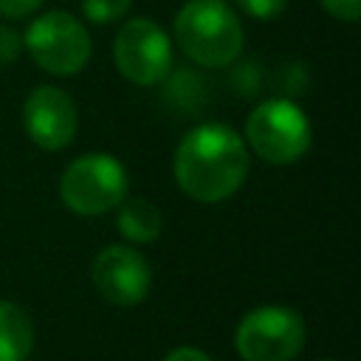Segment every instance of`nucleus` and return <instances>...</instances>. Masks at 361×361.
<instances>
[{"label": "nucleus", "instance_id": "f257e3e1", "mask_svg": "<svg viewBox=\"0 0 361 361\" xmlns=\"http://www.w3.org/2000/svg\"><path fill=\"white\" fill-rule=\"evenodd\" d=\"M172 175L186 197L197 203H220L245 183L248 147L228 124L203 121L178 141Z\"/></svg>", "mask_w": 361, "mask_h": 361}, {"label": "nucleus", "instance_id": "f03ea898", "mask_svg": "<svg viewBox=\"0 0 361 361\" xmlns=\"http://www.w3.org/2000/svg\"><path fill=\"white\" fill-rule=\"evenodd\" d=\"M175 42L200 68H228L240 59L245 31L226 0H186L175 11Z\"/></svg>", "mask_w": 361, "mask_h": 361}, {"label": "nucleus", "instance_id": "7ed1b4c3", "mask_svg": "<svg viewBox=\"0 0 361 361\" xmlns=\"http://www.w3.org/2000/svg\"><path fill=\"white\" fill-rule=\"evenodd\" d=\"M243 141L265 164L288 166L307 155L313 144V127L305 110L293 99L274 96L259 102L248 113Z\"/></svg>", "mask_w": 361, "mask_h": 361}, {"label": "nucleus", "instance_id": "20e7f679", "mask_svg": "<svg viewBox=\"0 0 361 361\" xmlns=\"http://www.w3.org/2000/svg\"><path fill=\"white\" fill-rule=\"evenodd\" d=\"M130 189L124 164L107 152H85L73 158L59 178L62 203L82 217H99L113 212Z\"/></svg>", "mask_w": 361, "mask_h": 361}, {"label": "nucleus", "instance_id": "39448f33", "mask_svg": "<svg viewBox=\"0 0 361 361\" xmlns=\"http://www.w3.org/2000/svg\"><path fill=\"white\" fill-rule=\"evenodd\" d=\"M23 48L28 56L54 76H76L93 54L87 25L68 11H45L34 17L23 34Z\"/></svg>", "mask_w": 361, "mask_h": 361}, {"label": "nucleus", "instance_id": "423d86ee", "mask_svg": "<svg viewBox=\"0 0 361 361\" xmlns=\"http://www.w3.org/2000/svg\"><path fill=\"white\" fill-rule=\"evenodd\" d=\"M234 347L243 361H290L305 347V322L285 305L254 307L240 319Z\"/></svg>", "mask_w": 361, "mask_h": 361}, {"label": "nucleus", "instance_id": "0eeeda50", "mask_svg": "<svg viewBox=\"0 0 361 361\" xmlns=\"http://www.w3.org/2000/svg\"><path fill=\"white\" fill-rule=\"evenodd\" d=\"M113 62L127 82L138 87H155L172 73V39L155 20L133 17L118 28L113 39Z\"/></svg>", "mask_w": 361, "mask_h": 361}, {"label": "nucleus", "instance_id": "6e6552de", "mask_svg": "<svg viewBox=\"0 0 361 361\" xmlns=\"http://www.w3.org/2000/svg\"><path fill=\"white\" fill-rule=\"evenodd\" d=\"M90 279L110 305L133 307L147 299L152 285V271L141 251H135L133 245L116 243L96 254Z\"/></svg>", "mask_w": 361, "mask_h": 361}, {"label": "nucleus", "instance_id": "1a4fd4ad", "mask_svg": "<svg viewBox=\"0 0 361 361\" xmlns=\"http://www.w3.org/2000/svg\"><path fill=\"white\" fill-rule=\"evenodd\" d=\"M23 127L39 149L59 152L76 135V104L68 90L56 85H37L23 102Z\"/></svg>", "mask_w": 361, "mask_h": 361}, {"label": "nucleus", "instance_id": "9d476101", "mask_svg": "<svg viewBox=\"0 0 361 361\" xmlns=\"http://www.w3.org/2000/svg\"><path fill=\"white\" fill-rule=\"evenodd\" d=\"M116 226L130 243H152L164 228L161 209L147 197H124L116 206Z\"/></svg>", "mask_w": 361, "mask_h": 361}, {"label": "nucleus", "instance_id": "9b49d317", "mask_svg": "<svg viewBox=\"0 0 361 361\" xmlns=\"http://www.w3.org/2000/svg\"><path fill=\"white\" fill-rule=\"evenodd\" d=\"M34 347V324L28 313L0 299V361H25Z\"/></svg>", "mask_w": 361, "mask_h": 361}, {"label": "nucleus", "instance_id": "f8f14e48", "mask_svg": "<svg viewBox=\"0 0 361 361\" xmlns=\"http://www.w3.org/2000/svg\"><path fill=\"white\" fill-rule=\"evenodd\" d=\"M133 0H82V14L93 25H110L130 11Z\"/></svg>", "mask_w": 361, "mask_h": 361}, {"label": "nucleus", "instance_id": "ddd939ff", "mask_svg": "<svg viewBox=\"0 0 361 361\" xmlns=\"http://www.w3.org/2000/svg\"><path fill=\"white\" fill-rule=\"evenodd\" d=\"M234 6H237L243 14H248V17L265 23V20L279 17V14L285 11L288 0H234Z\"/></svg>", "mask_w": 361, "mask_h": 361}, {"label": "nucleus", "instance_id": "4468645a", "mask_svg": "<svg viewBox=\"0 0 361 361\" xmlns=\"http://www.w3.org/2000/svg\"><path fill=\"white\" fill-rule=\"evenodd\" d=\"M23 54V34L11 23H0V68L17 62Z\"/></svg>", "mask_w": 361, "mask_h": 361}, {"label": "nucleus", "instance_id": "2eb2a0df", "mask_svg": "<svg viewBox=\"0 0 361 361\" xmlns=\"http://www.w3.org/2000/svg\"><path fill=\"white\" fill-rule=\"evenodd\" d=\"M319 3L330 17L341 23H355L361 17V0H319Z\"/></svg>", "mask_w": 361, "mask_h": 361}, {"label": "nucleus", "instance_id": "dca6fc26", "mask_svg": "<svg viewBox=\"0 0 361 361\" xmlns=\"http://www.w3.org/2000/svg\"><path fill=\"white\" fill-rule=\"evenodd\" d=\"M39 6H42V0H0V17L23 20V17H31Z\"/></svg>", "mask_w": 361, "mask_h": 361}, {"label": "nucleus", "instance_id": "f3484780", "mask_svg": "<svg viewBox=\"0 0 361 361\" xmlns=\"http://www.w3.org/2000/svg\"><path fill=\"white\" fill-rule=\"evenodd\" d=\"M164 361H212V358L197 347H175Z\"/></svg>", "mask_w": 361, "mask_h": 361}]
</instances>
